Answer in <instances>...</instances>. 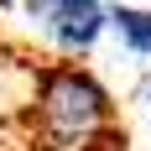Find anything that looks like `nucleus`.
Here are the masks:
<instances>
[{"label":"nucleus","instance_id":"3","mask_svg":"<svg viewBox=\"0 0 151 151\" xmlns=\"http://www.w3.org/2000/svg\"><path fill=\"white\" fill-rule=\"evenodd\" d=\"M104 21L120 31L136 52H151V11H136V5H109Z\"/></svg>","mask_w":151,"mask_h":151},{"label":"nucleus","instance_id":"1","mask_svg":"<svg viewBox=\"0 0 151 151\" xmlns=\"http://www.w3.org/2000/svg\"><path fill=\"white\" fill-rule=\"evenodd\" d=\"M37 130L58 151H115L125 141L115 130V104L99 89V78L78 63H42L37 68Z\"/></svg>","mask_w":151,"mask_h":151},{"label":"nucleus","instance_id":"2","mask_svg":"<svg viewBox=\"0 0 151 151\" xmlns=\"http://www.w3.org/2000/svg\"><path fill=\"white\" fill-rule=\"evenodd\" d=\"M31 16H52L47 26L63 52H89L94 37L104 31V5L94 0H63V5H31Z\"/></svg>","mask_w":151,"mask_h":151},{"label":"nucleus","instance_id":"4","mask_svg":"<svg viewBox=\"0 0 151 151\" xmlns=\"http://www.w3.org/2000/svg\"><path fill=\"white\" fill-rule=\"evenodd\" d=\"M146 99H151V89H146Z\"/></svg>","mask_w":151,"mask_h":151}]
</instances>
